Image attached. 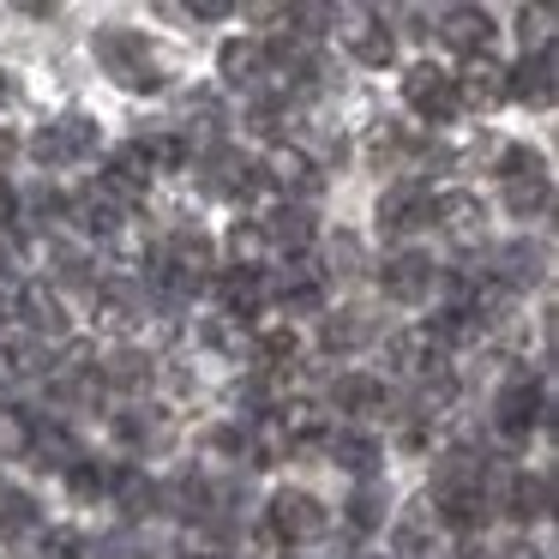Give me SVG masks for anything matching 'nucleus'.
Listing matches in <instances>:
<instances>
[{"label": "nucleus", "mask_w": 559, "mask_h": 559, "mask_svg": "<svg viewBox=\"0 0 559 559\" xmlns=\"http://www.w3.org/2000/svg\"><path fill=\"white\" fill-rule=\"evenodd\" d=\"M481 463H487V457H469V451H451V457L439 463V475H433V499H427L433 523H445V530H457V535L481 530V518H487V499H481Z\"/></svg>", "instance_id": "1"}, {"label": "nucleus", "mask_w": 559, "mask_h": 559, "mask_svg": "<svg viewBox=\"0 0 559 559\" xmlns=\"http://www.w3.org/2000/svg\"><path fill=\"white\" fill-rule=\"evenodd\" d=\"M97 61L109 67V79L127 91H157L163 85V67H157V55L145 49L139 31H97Z\"/></svg>", "instance_id": "2"}, {"label": "nucleus", "mask_w": 559, "mask_h": 559, "mask_svg": "<svg viewBox=\"0 0 559 559\" xmlns=\"http://www.w3.org/2000/svg\"><path fill=\"white\" fill-rule=\"evenodd\" d=\"M91 151H97V121H91V115H61V121H49L37 139H31V157H37L43 169L85 163Z\"/></svg>", "instance_id": "3"}, {"label": "nucleus", "mask_w": 559, "mask_h": 559, "mask_svg": "<svg viewBox=\"0 0 559 559\" xmlns=\"http://www.w3.org/2000/svg\"><path fill=\"white\" fill-rule=\"evenodd\" d=\"M499 175H506V205H511V217H535V211H547L554 181H547V163L535 157V151H506Z\"/></svg>", "instance_id": "4"}, {"label": "nucleus", "mask_w": 559, "mask_h": 559, "mask_svg": "<svg viewBox=\"0 0 559 559\" xmlns=\"http://www.w3.org/2000/svg\"><path fill=\"white\" fill-rule=\"evenodd\" d=\"M265 523L277 542H313V535H325V506L313 493H301V487H283V493H271Z\"/></svg>", "instance_id": "5"}, {"label": "nucleus", "mask_w": 559, "mask_h": 559, "mask_svg": "<svg viewBox=\"0 0 559 559\" xmlns=\"http://www.w3.org/2000/svg\"><path fill=\"white\" fill-rule=\"evenodd\" d=\"M542 409H547V397H542V385H535V379H518V385H506V391H499V403H493L499 439H506V445H523V439L542 427Z\"/></svg>", "instance_id": "6"}, {"label": "nucleus", "mask_w": 559, "mask_h": 559, "mask_svg": "<svg viewBox=\"0 0 559 559\" xmlns=\"http://www.w3.org/2000/svg\"><path fill=\"white\" fill-rule=\"evenodd\" d=\"M403 97H409V109L421 115V121H433V127H445L451 115L463 109V103H457V79H451L445 67H415V73L403 79Z\"/></svg>", "instance_id": "7"}, {"label": "nucleus", "mask_w": 559, "mask_h": 559, "mask_svg": "<svg viewBox=\"0 0 559 559\" xmlns=\"http://www.w3.org/2000/svg\"><path fill=\"white\" fill-rule=\"evenodd\" d=\"M433 25H439V43L457 49V55H469V61L487 55V43H493V13H487V7H445Z\"/></svg>", "instance_id": "8"}, {"label": "nucleus", "mask_w": 559, "mask_h": 559, "mask_svg": "<svg viewBox=\"0 0 559 559\" xmlns=\"http://www.w3.org/2000/svg\"><path fill=\"white\" fill-rule=\"evenodd\" d=\"M103 193L115 199V205H139V199L151 193V163H145V151L139 145H121L109 163H103Z\"/></svg>", "instance_id": "9"}, {"label": "nucleus", "mask_w": 559, "mask_h": 559, "mask_svg": "<svg viewBox=\"0 0 559 559\" xmlns=\"http://www.w3.org/2000/svg\"><path fill=\"white\" fill-rule=\"evenodd\" d=\"M506 97L518 103H535V109H547L554 103V43L535 55H523L518 67H506Z\"/></svg>", "instance_id": "10"}, {"label": "nucleus", "mask_w": 559, "mask_h": 559, "mask_svg": "<svg viewBox=\"0 0 559 559\" xmlns=\"http://www.w3.org/2000/svg\"><path fill=\"white\" fill-rule=\"evenodd\" d=\"M337 25H343V49H349L361 67H385L391 61V31H385L379 13H349V19L337 13Z\"/></svg>", "instance_id": "11"}, {"label": "nucleus", "mask_w": 559, "mask_h": 559, "mask_svg": "<svg viewBox=\"0 0 559 559\" xmlns=\"http://www.w3.org/2000/svg\"><path fill=\"white\" fill-rule=\"evenodd\" d=\"M385 355H391V367H397V373H409V379L445 373V349L427 337V325L421 331H397V337L385 343Z\"/></svg>", "instance_id": "12"}, {"label": "nucleus", "mask_w": 559, "mask_h": 559, "mask_svg": "<svg viewBox=\"0 0 559 559\" xmlns=\"http://www.w3.org/2000/svg\"><path fill=\"white\" fill-rule=\"evenodd\" d=\"M457 79V103H469V109H493V103H506V67L493 61V55H475Z\"/></svg>", "instance_id": "13"}, {"label": "nucleus", "mask_w": 559, "mask_h": 559, "mask_svg": "<svg viewBox=\"0 0 559 559\" xmlns=\"http://www.w3.org/2000/svg\"><path fill=\"white\" fill-rule=\"evenodd\" d=\"M433 217L445 223V235L457 247H475V241H481V229H487V211H481V199H475V193H439L433 199Z\"/></svg>", "instance_id": "14"}, {"label": "nucleus", "mask_w": 559, "mask_h": 559, "mask_svg": "<svg viewBox=\"0 0 559 559\" xmlns=\"http://www.w3.org/2000/svg\"><path fill=\"white\" fill-rule=\"evenodd\" d=\"M379 283H385L391 301H421V295L433 289V259H421V253H391L385 271H379Z\"/></svg>", "instance_id": "15"}, {"label": "nucleus", "mask_w": 559, "mask_h": 559, "mask_svg": "<svg viewBox=\"0 0 559 559\" xmlns=\"http://www.w3.org/2000/svg\"><path fill=\"white\" fill-rule=\"evenodd\" d=\"M265 181L277 187V193H319V163L307 157L301 145H277L265 163Z\"/></svg>", "instance_id": "16"}, {"label": "nucleus", "mask_w": 559, "mask_h": 559, "mask_svg": "<svg viewBox=\"0 0 559 559\" xmlns=\"http://www.w3.org/2000/svg\"><path fill=\"white\" fill-rule=\"evenodd\" d=\"M379 223H385L391 235L427 229V223H433V199H427L421 187H391V193L379 199Z\"/></svg>", "instance_id": "17"}, {"label": "nucleus", "mask_w": 559, "mask_h": 559, "mask_svg": "<svg viewBox=\"0 0 559 559\" xmlns=\"http://www.w3.org/2000/svg\"><path fill=\"white\" fill-rule=\"evenodd\" d=\"M19 319L43 337H67V301L49 289V283H25L19 289Z\"/></svg>", "instance_id": "18"}, {"label": "nucleus", "mask_w": 559, "mask_h": 559, "mask_svg": "<svg viewBox=\"0 0 559 559\" xmlns=\"http://www.w3.org/2000/svg\"><path fill=\"white\" fill-rule=\"evenodd\" d=\"M542 277H547V247H535V241H511L506 253H499V277H493V283H506L511 295L530 289V283H542Z\"/></svg>", "instance_id": "19"}, {"label": "nucleus", "mask_w": 559, "mask_h": 559, "mask_svg": "<svg viewBox=\"0 0 559 559\" xmlns=\"http://www.w3.org/2000/svg\"><path fill=\"white\" fill-rule=\"evenodd\" d=\"M109 493L121 499L127 518H151V511H157V499H163L157 481H151L139 463H121V469H109Z\"/></svg>", "instance_id": "20"}, {"label": "nucleus", "mask_w": 559, "mask_h": 559, "mask_svg": "<svg viewBox=\"0 0 559 559\" xmlns=\"http://www.w3.org/2000/svg\"><path fill=\"white\" fill-rule=\"evenodd\" d=\"M217 73H223V85H259V79H265V43H253V37L223 43Z\"/></svg>", "instance_id": "21"}, {"label": "nucleus", "mask_w": 559, "mask_h": 559, "mask_svg": "<svg viewBox=\"0 0 559 559\" xmlns=\"http://www.w3.org/2000/svg\"><path fill=\"white\" fill-rule=\"evenodd\" d=\"M259 241L283 247V253H307V241H313V217H307L301 205H277L265 223H259Z\"/></svg>", "instance_id": "22"}, {"label": "nucleus", "mask_w": 559, "mask_h": 559, "mask_svg": "<svg viewBox=\"0 0 559 559\" xmlns=\"http://www.w3.org/2000/svg\"><path fill=\"white\" fill-rule=\"evenodd\" d=\"M433 530H439V523H433V511H427V499H421V506H409L397 518V554H391V559H439L433 554Z\"/></svg>", "instance_id": "23"}, {"label": "nucleus", "mask_w": 559, "mask_h": 559, "mask_svg": "<svg viewBox=\"0 0 559 559\" xmlns=\"http://www.w3.org/2000/svg\"><path fill=\"white\" fill-rule=\"evenodd\" d=\"M331 397H337L343 415H379V409H385V385H379L373 373H343Z\"/></svg>", "instance_id": "24"}, {"label": "nucleus", "mask_w": 559, "mask_h": 559, "mask_svg": "<svg viewBox=\"0 0 559 559\" xmlns=\"http://www.w3.org/2000/svg\"><path fill=\"white\" fill-rule=\"evenodd\" d=\"M277 433H283V445H313V439H325V415L307 397H295L277 409Z\"/></svg>", "instance_id": "25"}, {"label": "nucleus", "mask_w": 559, "mask_h": 559, "mask_svg": "<svg viewBox=\"0 0 559 559\" xmlns=\"http://www.w3.org/2000/svg\"><path fill=\"white\" fill-rule=\"evenodd\" d=\"M223 301H229V313H241V319H253L259 313V301H265V277H259L253 265H235V271H223Z\"/></svg>", "instance_id": "26"}, {"label": "nucleus", "mask_w": 559, "mask_h": 559, "mask_svg": "<svg viewBox=\"0 0 559 559\" xmlns=\"http://www.w3.org/2000/svg\"><path fill=\"white\" fill-rule=\"evenodd\" d=\"M547 506H554V481L547 475H518L511 481V493H506V511L511 518H547Z\"/></svg>", "instance_id": "27"}, {"label": "nucleus", "mask_w": 559, "mask_h": 559, "mask_svg": "<svg viewBox=\"0 0 559 559\" xmlns=\"http://www.w3.org/2000/svg\"><path fill=\"white\" fill-rule=\"evenodd\" d=\"M283 307H289V313H319V307H325V289H319V271L307 265V259H295V271L289 277H283Z\"/></svg>", "instance_id": "28"}, {"label": "nucleus", "mask_w": 559, "mask_h": 559, "mask_svg": "<svg viewBox=\"0 0 559 559\" xmlns=\"http://www.w3.org/2000/svg\"><path fill=\"white\" fill-rule=\"evenodd\" d=\"M331 457H337L349 475L367 481V475L379 469V439L373 433H331Z\"/></svg>", "instance_id": "29"}, {"label": "nucleus", "mask_w": 559, "mask_h": 559, "mask_svg": "<svg viewBox=\"0 0 559 559\" xmlns=\"http://www.w3.org/2000/svg\"><path fill=\"white\" fill-rule=\"evenodd\" d=\"M73 217L85 223V229H97V235H115V229H121V205H115L103 187H91V193L73 199Z\"/></svg>", "instance_id": "30"}, {"label": "nucleus", "mask_w": 559, "mask_h": 559, "mask_svg": "<svg viewBox=\"0 0 559 559\" xmlns=\"http://www.w3.org/2000/svg\"><path fill=\"white\" fill-rule=\"evenodd\" d=\"M31 439H37V421L13 403H0V457H31Z\"/></svg>", "instance_id": "31"}, {"label": "nucleus", "mask_w": 559, "mask_h": 559, "mask_svg": "<svg viewBox=\"0 0 559 559\" xmlns=\"http://www.w3.org/2000/svg\"><path fill=\"white\" fill-rule=\"evenodd\" d=\"M37 530V499L19 493V487H0V535L13 542V535H31Z\"/></svg>", "instance_id": "32"}, {"label": "nucleus", "mask_w": 559, "mask_h": 559, "mask_svg": "<svg viewBox=\"0 0 559 559\" xmlns=\"http://www.w3.org/2000/svg\"><path fill=\"white\" fill-rule=\"evenodd\" d=\"M121 439H127V445L157 451V445H169V421H163L157 409H127L121 415Z\"/></svg>", "instance_id": "33"}, {"label": "nucleus", "mask_w": 559, "mask_h": 559, "mask_svg": "<svg viewBox=\"0 0 559 559\" xmlns=\"http://www.w3.org/2000/svg\"><path fill=\"white\" fill-rule=\"evenodd\" d=\"M31 451L43 457V469H73V463H79V445L67 439V427H37Z\"/></svg>", "instance_id": "34"}, {"label": "nucleus", "mask_w": 559, "mask_h": 559, "mask_svg": "<svg viewBox=\"0 0 559 559\" xmlns=\"http://www.w3.org/2000/svg\"><path fill=\"white\" fill-rule=\"evenodd\" d=\"M325 349H361L367 337H373V319L367 313H337V319H325Z\"/></svg>", "instance_id": "35"}, {"label": "nucleus", "mask_w": 559, "mask_h": 559, "mask_svg": "<svg viewBox=\"0 0 559 559\" xmlns=\"http://www.w3.org/2000/svg\"><path fill=\"white\" fill-rule=\"evenodd\" d=\"M379 523H385V487L361 481L349 499V530H379Z\"/></svg>", "instance_id": "36"}, {"label": "nucleus", "mask_w": 559, "mask_h": 559, "mask_svg": "<svg viewBox=\"0 0 559 559\" xmlns=\"http://www.w3.org/2000/svg\"><path fill=\"white\" fill-rule=\"evenodd\" d=\"M295 349H301L295 325H259V361L283 367V361H295Z\"/></svg>", "instance_id": "37"}, {"label": "nucleus", "mask_w": 559, "mask_h": 559, "mask_svg": "<svg viewBox=\"0 0 559 559\" xmlns=\"http://www.w3.org/2000/svg\"><path fill=\"white\" fill-rule=\"evenodd\" d=\"M145 379H151V361H145V355L127 349V355H115V361H109L103 385H127V391H133V385H145Z\"/></svg>", "instance_id": "38"}, {"label": "nucleus", "mask_w": 559, "mask_h": 559, "mask_svg": "<svg viewBox=\"0 0 559 559\" xmlns=\"http://www.w3.org/2000/svg\"><path fill=\"white\" fill-rule=\"evenodd\" d=\"M67 481H73L79 499H103V493H109V469H97V463H85V457L67 469Z\"/></svg>", "instance_id": "39"}, {"label": "nucleus", "mask_w": 559, "mask_h": 559, "mask_svg": "<svg viewBox=\"0 0 559 559\" xmlns=\"http://www.w3.org/2000/svg\"><path fill=\"white\" fill-rule=\"evenodd\" d=\"M43 559H91V547L79 542L73 530H55L49 542H43Z\"/></svg>", "instance_id": "40"}, {"label": "nucleus", "mask_w": 559, "mask_h": 559, "mask_svg": "<svg viewBox=\"0 0 559 559\" xmlns=\"http://www.w3.org/2000/svg\"><path fill=\"white\" fill-rule=\"evenodd\" d=\"M259 247H265V241H259V223H235V229H229V253L241 259V265L259 253Z\"/></svg>", "instance_id": "41"}, {"label": "nucleus", "mask_w": 559, "mask_h": 559, "mask_svg": "<svg viewBox=\"0 0 559 559\" xmlns=\"http://www.w3.org/2000/svg\"><path fill=\"white\" fill-rule=\"evenodd\" d=\"M187 13H193V19H229V7H223V0H193Z\"/></svg>", "instance_id": "42"}, {"label": "nucleus", "mask_w": 559, "mask_h": 559, "mask_svg": "<svg viewBox=\"0 0 559 559\" xmlns=\"http://www.w3.org/2000/svg\"><path fill=\"white\" fill-rule=\"evenodd\" d=\"M499 559H542V547H535V542H511Z\"/></svg>", "instance_id": "43"}, {"label": "nucleus", "mask_w": 559, "mask_h": 559, "mask_svg": "<svg viewBox=\"0 0 559 559\" xmlns=\"http://www.w3.org/2000/svg\"><path fill=\"white\" fill-rule=\"evenodd\" d=\"M13 205H19V199H13V187L0 181V229H7V223H13Z\"/></svg>", "instance_id": "44"}, {"label": "nucleus", "mask_w": 559, "mask_h": 559, "mask_svg": "<svg viewBox=\"0 0 559 559\" xmlns=\"http://www.w3.org/2000/svg\"><path fill=\"white\" fill-rule=\"evenodd\" d=\"M13 157V133H7V127H0V163Z\"/></svg>", "instance_id": "45"}, {"label": "nucleus", "mask_w": 559, "mask_h": 559, "mask_svg": "<svg viewBox=\"0 0 559 559\" xmlns=\"http://www.w3.org/2000/svg\"><path fill=\"white\" fill-rule=\"evenodd\" d=\"M7 97H13V85H7V73H0V103H7Z\"/></svg>", "instance_id": "46"}, {"label": "nucleus", "mask_w": 559, "mask_h": 559, "mask_svg": "<svg viewBox=\"0 0 559 559\" xmlns=\"http://www.w3.org/2000/svg\"><path fill=\"white\" fill-rule=\"evenodd\" d=\"M367 559H385V554H367Z\"/></svg>", "instance_id": "47"}]
</instances>
